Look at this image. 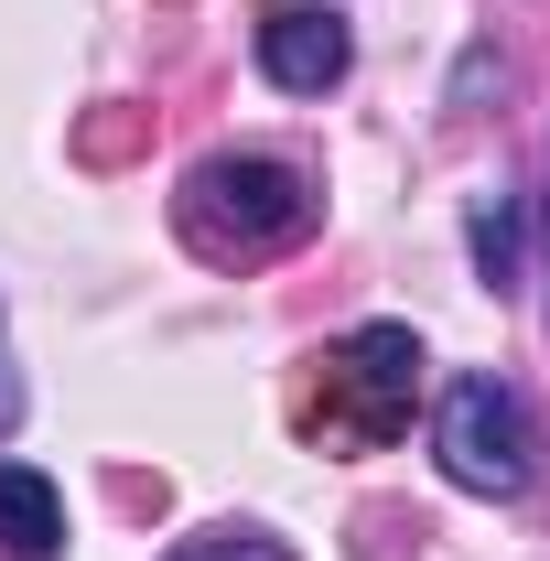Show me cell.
<instances>
[{"label":"cell","instance_id":"2","mask_svg":"<svg viewBox=\"0 0 550 561\" xmlns=\"http://www.w3.org/2000/svg\"><path fill=\"white\" fill-rule=\"evenodd\" d=\"M432 454H443V476L465 496H529V476H540V421H529V400L507 378L465 367V378H443Z\"/></svg>","mask_w":550,"mask_h":561},{"label":"cell","instance_id":"4","mask_svg":"<svg viewBox=\"0 0 550 561\" xmlns=\"http://www.w3.org/2000/svg\"><path fill=\"white\" fill-rule=\"evenodd\" d=\"M345 66H356V33H345L324 0H291V11L260 22V76H271L280 98H324V87H345Z\"/></svg>","mask_w":550,"mask_h":561},{"label":"cell","instance_id":"7","mask_svg":"<svg viewBox=\"0 0 550 561\" xmlns=\"http://www.w3.org/2000/svg\"><path fill=\"white\" fill-rule=\"evenodd\" d=\"M173 561H291V540H271V529H249V518H227V529H195Z\"/></svg>","mask_w":550,"mask_h":561},{"label":"cell","instance_id":"3","mask_svg":"<svg viewBox=\"0 0 550 561\" xmlns=\"http://www.w3.org/2000/svg\"><path fill=\"white\" fill-rule=\"evenodd\" d=\"M324 400H335V421H356L367 443H389V432L411 421V400H421V335L411 324H356V335L324 356Z\"/></svg>","mask_w":550,"mask_h":561},{"label":"cell","instance_id":"1","mask_svg":"<svg viewBox=\"0 0 550 561\" xmlns=\"http://www.w3.org/2000/svg\"><path fill=\"white\" fill-rule=\"evenodd\" d=\"M313 227V184L271 151H216L184 173V238L206 260H271Z\"/></svg>","mask_w":550,"mask_h":561},{"label":"cell","instance_id":"8","mask_svg":"<svg viewBox=\"0 0 550 561\" xmlns=\"http://www.w3.org/2000/svg\"><path fill=\"white\" fill-rule=\"evenodd\" d=\"M11 411H22V389H11V378H0V432H11Z\"/></svg>","mask_w":550,"mask_h":561},{"label":"cell","instance_id":"6","mask_svg":"<svg viewBox=\"0 0 550 561\" xmlns=\"http://www.w3.org/2000/svg\"><path fill=\"white\" fill-rule=\"evenodd\" d=\"M465 238H475V271H485V291H507V280H518V206H507V195H475Z\"/></svg>","mask_w":550,"mask_h":561},{"label":"cell","instance_id":"5","mask_svg":"<svg viewBox=\"0 0 550 561\" xmlns=\"http://www.w3.org/2000/svg\"><path fill=\"white\" fill-rule=\"evenodd\" d=\"M0 551L11 561H55L66 551V486L22 454H0Z\"/></svg>","mask_w":550,"mask_h":561}]
</instances>
